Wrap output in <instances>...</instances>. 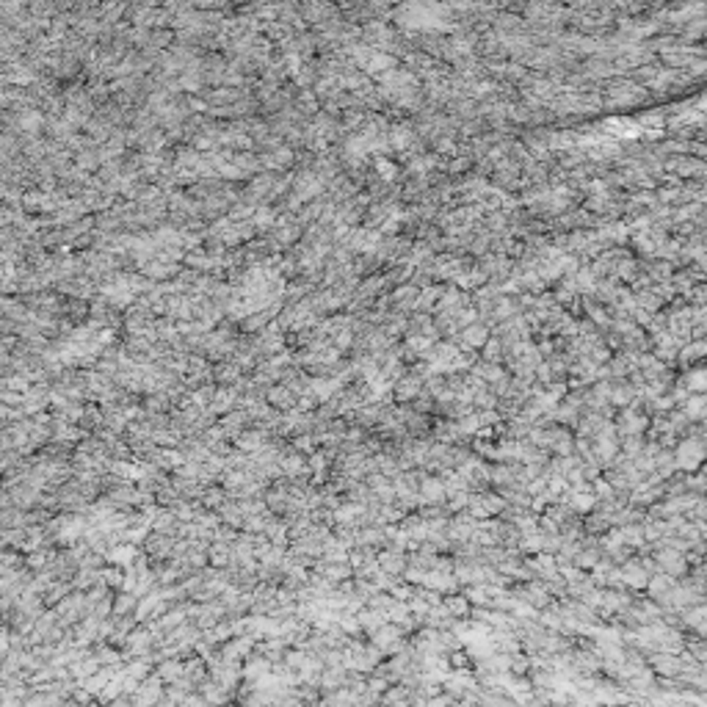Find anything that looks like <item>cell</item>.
Returning <instances> with one entry per match:
<instances>
[{
	"label": "cell",
	"mask_w": 707,
	"mask_h": 707,
	"mask_svg": "<svg viewBox=\"0 0 707 707\" xmlns=\"http://www.w3.org/2000/svg\"><path fill=\"white\" fill-rule=\"evenodd\" d=\"M674 458H677V469H685V472H696L704 458H707V447H704V439H696V436H688L677 445L674 450Z\"/></svg>",
	"instance_id": "1"
},
{
	"label": "cell",
	"mask_w": 707,
	"mask_h": 707,
	"mask_svg": "<svg viewBox=\"0 0 707 707\" xmlns=\"http://www.w3.org/2000/svg\"><path fill=\"white\" fill-rule=\"evenodd\" d=\"M370 641H373L387 657H389V655H398V652L409 643V641H406V632H403L395 621H387L384 627H378V630L370 635Z\"/></svg>",
	"instance_id": "2"
},
{
	"label": "cell",
	"mask_w": 707,
	"mask_h": 707,
	"mask_svg": "<svg viewBox=\"0 0 707 707\" xmlns=\"http://www.w3.org/2000/svg\"><path fill=\"white\" fill-rule=\"evenodd\" d=\"M124 657L130 660V657H141V655H149L152 649H155V632H152V627L149 624H138L130 635H127V641H124Z\"/></svg>",
	"instance_id": "3"
},
{
	"label": "cell",
	"mask_w": 707,
	"mask_h": 707,
	"mask_svg": "<svg viewBox=\"0 0 707 707\" xmlns=\"http://www.w3.org/2000/svg\"><path fill=\"white\" fill-rule=\"evenodd\" d=\"M423 387H425V378H423V376H417V373H411V370H406V373H403V376H398V378H395V384H392L395 403H411V400L423 392Z\"/></svg>",
	"instance_id": "4"
},
{
	"label": "cell",
	"mask_w": 707,
	"mask_h": 707,
	"mask_svg": "<svg viewBox=\"0 0 707 707\" xmlns=\"http://www.w3.org/2000/svg\"><path fill=\"white\" fill-rule=\"evenodd\" d=\"M655 558H657V566H660V572H666V574H671L674 580L677 577H682L685 572H688V558L677 550V547H660L657 552H655Z\"/></svg>",
	"instance_id": "5"
},
{
	"label": "cell",
	"mask_w": 707,
	"mask_h": 707,
	"mask_svg": "<svg viewBox=\"0 0 707 707\" xmlns=\"http://www.w3.org/2000/svg\"><path fill=\"white\" fill-rule=\"evenodd\" d=\"M649 666H652V671H655V674H660V677H666V679H671V677H679V674L685 671V666H682V657H679L677 652H663V649L652 652V657H649Z\"/></svg>",
	"instance_id": "6"
},
{
	"label": "cell",
	"mask_w": 707,
	"mask_h": 707,
	"mask_svg": "<svg viewBox=\"0 0 707 707\" xmlns=\"http://www.w3.org/2000/svg\"><path fill=\"white\" fill-rule=\"evenodd\" d=\"M141 547H144V552L152 558V563H157V561H168V558H171V550H174V536L160 533V530H152Z\"/></svg>",
	"instance_id": "7"
},
{
	"label": "cell",
	"mask_w": 707,
	"mask_h": 707,
	"mask_svg": "<svg viewBox=\"0 0 707 707\" xmlns=\"http://www.w3.org/2000/svg\"><path fill=\"white\" fill-rule=\"evenodd\" d=\"M619 572H621V580H624V585L627 588H632V591H641V588H646V583H649V572L643 569V563H641V558H627L624 563H619Z\"/></svg>",
	"instance_id": "8"
},
{
	"label": "cell",
	"mask_w": 707,
	"mask_h": 707,
	"mask_svg": "<svg viewBox=\"0 0 707 707\" xmlns=\"http://www.w3.org/2000/svg\"><path fill=\"white\" fill-rule=\"evenodd\" d=\"M378 566L395 577H400L409 566V550H400V547H381L378 550Z\"/></svg>",
	"instance_id": "9"
},
{
	"label": "cell",
	"mask_w": 707,
	"mask_h": 707,
	"mask_svg": "<svg viewBox=\"0 0 707 707\" xmlns=\"http://www.w3.org/2000/svg\"><path fill=\"white\" fill-rule=\"evenodd\" d=\"M420 497H423V503H445V500H447V492H445L442 475L425 472L423 481H420Z\"/></svg>",
	"instance_id": "10"
},
{
	"label": "cell",
	"mask_w": 707,
	"mask_h": 707,
	"mask_svg": "<svg viewBox=\"0 0 707 707\" xmlns=\"http://www.w3.org/2000/svg\"><path fill=\"white\" fill-rule=\"evenodd\" d=\"M246 373L240 370V365L235 359H224V362H215L213 365V381L218 387H235Z\"/></svg>",
	"instance_id": "11"
},
{
	"label": "cell",
	"mask_w": 707,
	"mask_h": 707,
	"mask_svg": "<svg viewBox=\"0 0 707 707\" xmlns=\"http://www.w3.org/2000/svg\"><path fill=\"white\" fill-rule=\"evenodd\" d=\"M265 400L271 403V406H276L279 411H290V409H296V400H298V395L287 387V384H282V381H276V384H271L268 387V392H265Z\"/></svg>",
	"instance_id": "12"
},
{
	"label": "cell",
	"mask_w": 707,
	"mask_h": 707,
	"mask_svg": "<svg viewBox=\"0 0 707 707\" xmlns=\"http://www.w3.org/2000/svg\"><path fill=\"white\" fill-rule=\"evenodd\" d=\"M218 423L224 425V431H226V439L232 442L243 428H249L251 425V414L243 409V406H238V409H232V411H226V414H221L218 417Z\"/></svg>",
	"instance_id": "13"
},
{
	"label": "cell",
	"mask_w": 707,
	"mask_h": 707,
	"mask_svg": "<svg viewBox=\"0 0 707 707\" xmlns=\"http://www.w3.org/2000/svg\"><path fill=\"white\" fill-rule=\"evenodd\" d=\"M268 436H271V434H265L262 428L249 425V428H243V431L232 439V445H235V447H240V450H246V453H257V450L268 442Z\"/></svg>",
	"instance_id": "14"
},
{
	"label": "cell",
	"mask_w": 707,
	"mask_h": 707,
	"mask_svg": "<svg viewBox=\"0 0 707 707\" xmlns=\"http://www.w3.org/2000/svg\"><path fill=\"white\" fill-rule=\"evenodd\" d=\"M238 403H240V392L235 389V387H218L215 389V398L210 400V411L213 414H226V411H232V409H238Z\"/></svg>",
	"instance_id": "15"
},
{
	"label": "cell",
	"mask_w": 707,
	"mask_h": 707,
	"mask_svg": "<svg viewBox=\"0 0 707 707\" xmlns=\"http://www.w3.org/2000/svg\"><path fill=\"white\" fill-rule=\"evenodd\" d=\"M279 464H282V469H284V475H287V478L312 475V472H309V461H307V456H304V453H298V450H293V447H287V450L282 453Z\"/></svg>",
	"instance_id": "16"
},
{
	"label": "cell",
	"mask_w": 707,
	"mask_h": 707,
	"mask_svg": "<svg viewBox=\"0 0 707 707\" xmlns=\"http://www.w3.org/2000/svg\"><path fill=\"white\" fill-rule=\"evenodd\" d=\"M141 550H144L141 544H133V541H119V544H110V547H108L105 558H108V563L130 566V563L138 558V552H141Z\"/></svg>",
	"instance_id": "17"
},
{
	"label": "cell",
	"mask_w": 707,
	"mask_h": 707,
	"mask_svg": "<svg viewBox=\"0 0 707 707\" xmlns=\"http://www.w3.org/2000/svg\"><path fill=\"white\" fill-rule=\"evenodd\" d=\"M674 585H677V580L671 577V574H666V572H655L652 577H649V583H646V591H649V597L652 599H657L660 605L668 599V594L674 591Z\"/></svg>",
	"instance_id": "18"
},
{
	"label": "cell",
	"mask_w": 707,
	"mask_h": 707,
	"mask_svg": "<svg viewBox=\"0 0 707 707\" xmlns=\"http://www.w3.org/2000/svg\"><path fill=\"white\" fill-rule=\"evenodd\" d=\"M271 668H273V660H268L262 652H251L246 660H243V679H260V677H265V674H271Z\"/></svg>",
	"instance_id": "19"
},
{
	"label": "cell",
	"mask_w": 707,
	"mask_h": 707,
	"mask_svg": "<svg viewBox=\"0 0 707 707\" xmlns=\"http://www.w3.org/2000/svg\"><path fill=\"white\" fill-rule=\"evenodd\" d=\"M218 514H221V522H226V525H232V527H243V522H246V511L240 508V500L238 497H226L224 500V505L218 508Z\"/></svg>",
	"instance_id": "20"
},
{
	"label": "cell",
	"mask_w": 707,
	"mask_h": 707,
	"mask_svg": "<svg viewBox=\"0 0 707 707\" xmlns=\"http://www.w3.org/2000/svg\"><path fill=\"white\" fill-rule=\"evenodd\" d=\"M356 616H359L362 632H365L367 638H370V635H373L378 627H384V624L389 621V619H387V613H381V610H376V608H370V605H365V608H362Z\"/></svg>",
	"instance_id": "21"
},
{
	"label": "cell",
	"mask_w": 707,
	"mask_h": 707,
	"mask_svg": "<svg viewBox=\"0 0 707 707\" xmlns=\"http://www.w3.org/2000/svg\"><path fill=\"white\" fill-rule=\"evenodd\" d=\"M489 337L492 334H489V329L483 323H469L461 331V348H483Z\"/></svg>",
	"instance_id": "22"
},
{
	"label": "cell",
	"mask_w": 707,
	"mask_h": 707,
	"mask_svg": "<svg viewBox=\"0 0 707 707\" xmlns=\"http://www.w3.org/2000/svg\"><path fill=\"white\" fill-rule=\"evenodd\" d=\"M345 677H348V668L345 666H326L323 674H320V693H329V690H337L345 685Z\"/></svg>",
	"instance_id": "23"
},
{
	"label": "cell",
	"mask_w": 707,
	"mask_h": 707,
	"mask_svg": "<svg viewBox=\"0 0 707 707\" xmlns=\"http://www.w3.org/2000/svg\"><path fill=\"white\" fill-rule=\"evenodd\" d=\"M442 602H445V608H447L456 619H467V616L472 613V602H469V597H467L464 591H461V594H458V591H450V594H445Z\"/></svg>",
	"instance_id": "24"
},
{
	"label": "cell",
	"mask_w": 707,
	"mask_h": 707,
	"mask_svg": "<svg viewBox=\"0 0 707 707\" xmlns=\"http://www.w3.org/2000/svg\"><path fill=\"white\" fill-rule=\"evenodd\" d=\"M155 671L163 677V682H177L182 674H185V657H166L155 666Z\"/></svg>",
	"instance_id": "25"
},
{
	"label": "cell",
	"mask_w": 707,
	"mask_h": 707,
	"mask_svg": "<svg viewBox=\"0 0 707 707\" xmlns=\"http://www.w3.org/2000/svg\"><path fill=\"white\" fill-rule=\"evenodd\" d=\"M138 599H141V597H138L135 591L119 588V591L113 594V616H130V613H135Z\"/></svg>",
	"instance_id": "26"
},
{
	"label": "cell",
	"mask_w": 707,
	"mask_h": 707,
	"mask_svg": "<svg viewBox=\"0 0 707 707\" xmlns=\"http://www.w3.org/2000/svg\"><path fill=\"white\" fill-rule=\"evenodd\" d=\"M207 555H210V566H221V569L229 566L232 563V541H213Z\"/></svg>",
	"instance_id": "27"
},
{
	"label": "cell",
	"mask_w": 707,
	"mask_h": 707,
	"mask_svg": "<svg viewBox=\"0 0 707 707\" xmlns=\"http://www.w3.org/2000/svg\"><path fill=\"white\" fill-rule=\"evenodd\" d=\"M229 494H226V489L221 486V483H213V486H204V492H202V497H199V503L204 505V508H213V511H218L221 505H224V500H226Z\"/></svg>",
	"instance_id": "28"
},
{
	"label": "cell",
	"mask_w": 707,
	"mask_h": 707,
	"mask_svg": "<svg viewBox=\"0 0 707 707\" xmlns=\"http://www.w3.org/2000/svg\"><path fill=\"white\" fill-rule=\"evenodd\" d=\"M505 356H508V351H505V345H503V340H500V337H489V340H486V345L481 348V359H486V362H497V365H503V362H505Z\"/></svg>",
	"instance_id": "29"
},
{
	"label": "cell",
	"mask_w": 707,
	"mask_h": 707,
	"mask_svg": "<svg viewBox=\"0 0 707 707\" xmlns=\"http://www.w3.org/2000/svg\"><path fill=\"white\" fill-rule=\"evenodd\" d=\"M290 447H293V450H298V453H304V456H312V453L320 447V442H318V436H315L312 431H307V434H296V436H290Z\"/></svg>",
	"instance_id": "30"
},
{
	"label": "cell",
	"mask_w": 707,
	"mask_h": 707,
	"mask_svg": "<svg viewBox=\"0 0 707 707\" xmlns=\"http://www.w3.org/2000/svg\"><path fill=\"white\" fill-rule=\"evenodd\" d=\"M497 400H500V395L486 384V387H481V389L472 395V409H478V411H483V409H497Z\"/></svg>",
	"instance_id": "31"
},
{
	"label": "cell",
	"mask_w": 707,
	"mask_h": 707,
	"mask_svg": "<svg viewBox=\"0 0 707 707\" xmlns=\"http://www.w3.org/2000/svg\"><path fill=\"white\" fill-rule=\"evenodd\" d=\"M102 580V572L99 569H88V566H80L77 569V574L72 577V583H75V588H80V591H88L91 585H97Z\"/></svg>",
	"instance_id": "32"
},
{
	"label": "cell",
	"mask_w": 707,
	"mask_h": 707,
	"mask_svg": "<svg viewBox=\"0 0 707 707\" xmlns=\"http://www.w3.org/2000/svg\"><path fill=\"white\" fill-rule=\"evenodd\" d=\"M30 378L25 373H3L0 378V389H17V392H28L30 389Z\"/></svg>",
	"instance_id": "33"
},
{
	"label": "cell",
	"mask_w": 707,
	"mask_h": 707,
	"mask_svg": "<svg viewBox=\"0 0 707 707\" xmlns=\"http://www.w3.org/2000/svg\"><path fill=\"white\" fill-rule=\"evenodd\" d=\"M599 558H602V550H599V547H583V550L574 555V566L591 572V569L599 563Z\"/></svg>",
	"instance_id": "34"
},
{
	"label": "cell",
	"mask_w": 707,
	"mask_h": 707,
	"mask_svg": "<svg viewBox=\"0 0 707 707\" xmlns=\"http://www.w3.org/2000/svg\"><path fill=\"white\" fill-rule=\"evenodd\" d=\"M99 572H102V580H105L113 591H119V588L124 585V566H119V563H105Z\"/></svg>",
	"instance_id": "35"
},
{
	"label": "cell",
	"mask_w": 707,
	"mask_h": 707,
	"mask_svg": "<svg viewBox=\"0 0 707 707\" xmlns=\"http://www.w3.org/2000/svg\"><path fill=\"white\" fill-rule=\"evenodd\" d=\"M682 384H685V389H690V392H707V370H693V373H688V376L682 378Z\"/></svg>",
	"instance_id": "36"
},
{
	"label": "cell",
	"mask_w": 707,
	"mask_h": 707,
	"mask_svg": "<svg viewBox=\"0 0 707 707\" xmlns=\"http://www.w3.org/2000/svg\"><path fill=\"white\" fill-rule=\"evenodd\" d=\"M320 406V398L309 389V392H304V395H298V400H296V409L298 411H315Z\"/></svg>",
	"instance_id": "37"
},
{
	"label": "cell",
	"mask_w": 707,
	"mask_h": 707,
	"mask_svg": "<svg viewBox=\"0 0 707 707\" xmlns=\"http://www.w3.org/2000/svg\"><path fill=\"white\" fill-rule=\"evenodd\" d=\"M425 572L428 569H423V566H414V563H409L406 566V572L400 574L406 583H411V585H423V580H425Z\"/></svg>",
	"instance_id": "38"
},
{
	"label": "cell",
	"mask_w": 707,
	"mask_h": 707,
	"mask_svg": "<svg viewBox=\"0 0 707 707\" xmlns=\"http://www.w3.org/2000/svg\"><path fill=\"white\" fill-rule=\"evenodd\" d=\"M238 527H232V525H226V522H221L218 527H215V533H213V541H235L238 539Z\"/></svg>",
	"instance_id": "39"
},
{
	"label": "cell",
	"mask_w": 707,
	"mask_h": 707,
	"mask_svg": "<svg viewBox=\"0 0 707 707\" xmlns=\"http://www.w3.org/2000/svg\"><path fill=\"white\" fill-rule=\"evenodd\" d=\"M91 613H97L99 619L113 616V594H108V597H102L99 602H94V610H91Z\"/></svg>",
	"instance_id": "40"
},
{
	"label": "cell",
	"mask_w": 707,
	"mask_h": 707,
	"mask_svg": "<svg viewBox=\"0 0 707 707\" xmlns=\"http://www.w3.org/2000/svg\"><path fill=\"white\" fill-rule=\"evenodd\" d=\"M0 403L22 406V403H25V392H17V389H0Z\"/></svg>",
	"instance_id": "41"
},
{
	"label": "cell",
	"mask_w": 707,
	"mask_h": 707,
	"mask_svg": "<svg viewBox=\"0 0 707 707\" xmlns=\"http://www.w3.org/2000/svg\"><path fill=\"white\" fill-rule=\"evenodd\" d=\"M704 558H707V552H704Z\"/></svg>",
	"instance_id": "42"
}]
</instances>
